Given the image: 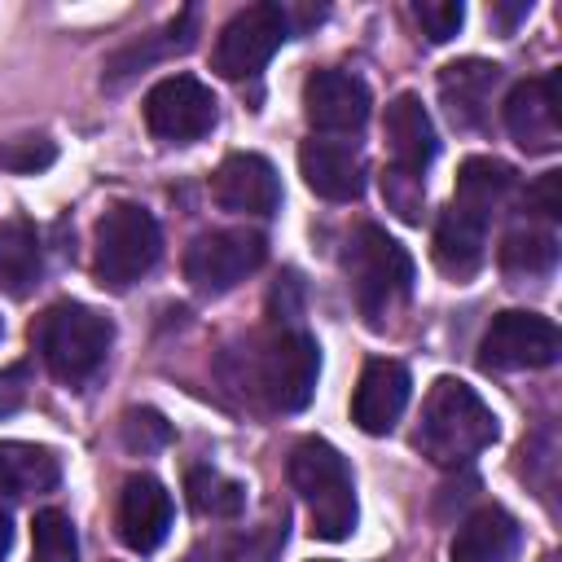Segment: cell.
Masks as SVG:
<instances>
[{
    "label": "cell",
    "mask_w": 562,
    "mask_h": 562,
    "mask_svg": "<svg viewBox=\"0 0 562 562\" xmlns=\"http://www.w3.org/2000/svg\"><path fill=\"white\" fill-rule=\"evenodd\" d=\"M496 439V413L483 404V395L461 378H439L426 391L422 422H417V448L435 465H465Z\"/></svg>",
    "instance_id": "cell-1"
},
{
    "label": "cell",
    "mask_w": 562,
    "mask_h": 562,
    "mask_svg": "<svg viewBox=\"0 0 562 562\" xmlns=\"http://www.w3.org/2000/svg\"><path fill=\"white\" fill-rule=\"evenodd\" d=\"M31 342L57 382L79 386L105 364L110 342H114V325L101 312H92L88 303L61 299L31 325Z\"/></svg>",
    "instance_id": "cell-2"
},
{
    "label": "cell",
    "mask_w": 562,
    "mask_h": 562,
    "mask_svg": "<svg viewBox=\"0 0 562 562\" xmlns=\"http://www.w3.org/2000/svg\"><path fill=\"white\" fill-rule=\"evenodd\" d=\"M290 483L307 505L312 536H321V540L351 536V527H356V483H351L347 457L334 443H325L316 435L299 439L294 452H290Z\"/></svg>",
    "instance_id": "cell-3"
},
{
    "label": "cell",
    "mask_w": 562,
    "mask_h": 562,
    "mask_svg": "<svg viewBox=\"0 0 562 562\" xmlns=\"http://www.w3.org/2000/svg\"><path fill=\"white\" fill-rule=\"evenodd\" d=\"M347 285L369 325H382L413 294V259L408 250L378 224H360L342 250Z\"/></svg>",
    "instance_id": "cell-4"
},
{
    "label": "cell",
    "mask_w": 562,
    "mask_h": 562,
    "mask_svg": "<svg viewBox=\"0 0 562 562\" xmlns=\"http://www.w3.org/2000/svg\"><path fill=\"white\" fill-rule=\"evenodd\" d=\"M162 255L158 220L136 202H114L97 220V246H92V272L110 290H127L140 281Z\"/></svg>",
    "instance_id": "cell-5"
},
{
    "label": "cell",
    "mask_w": 562,
    "mask_h": 562,
    "mask_svg": "<svg viewBox=\"0 0 562 562\" xmlns=\"http://www.w3.org/2000/svg\"><path fill=\"white\" fill-rule=\"evenodd\" d=\"M321 378V347L307 329H277L255 351V391L277 413H299L312 404Z\"/></svg>",
    "instance_id": "cell-6"
},
{
    "label": "cell",
    "mask_w": 562,
    "mask_h": 562,
    "mask_svg": "<svg viewBox=\"0 0 562 562\" xmlns=\"http://www.w3.org/2000/svg\"><path fill=\"white\" fill-rule=\"evenodd\" d=\"M268 259V241L263 233L255 228H211V233H198L184 250V281L215 299V294H228L233 285H241L259 263Z\"/></svg>",
    "instance_id": "cell-7"
},
{
    "label": "cell",
    "mask_w": 562,
    "mask_h": 562,
    "mask_svg": "<svg viewBox=\"0 0 562 562\" xmlns=\"http://www.w3.org/2000/svg\"><path fill=\"white\" fill-rule=\"evenodd\" d=\"M285 35H290V13L281 4H246L220 26L211 48V70L224 79H250L272 61Z\"/></svg>",
    "instance_id": "cell-8"
},
{
    "label": "cell",
    "mask_w": 562,
    "mask_h": 562,
    "mask_svg": "<svg viewBox=\"0 0 562 562\" xmlns=\"http://www.w3.org/2000/svg\"><path fill=\"white\" fill-rule=\"evenodd\" d=\"M220 119L215 92L193 75H167L145 92V127L167 145L202 140Z\"/></svg>",
    "instance_id": "cell-9"
},
{
    "label": "cell",
    "mask_w": 562,
    "mask_h": 562,
    "mask_svg": "<svg viewBox=\"0 0 562 562\" xmlns=\"http://www.w3.org/2000/svg\"><path fill=\"white\" fill-rule=\"evenodd\" d=\"M562 351L558 325L540 312H501L492 316L483 342H479V360L487 369H544L553 364Z\"/></svg>",
    "instance_id": "cell-10"
},
{
    "label": "cell",
    "mask_w": 562,
    "mask_h": 562,
    "mask_svg": "<svg viewBox=\"0 0 562 562\" xmlns=\"http://www.w3.org/2000/svg\"><path fill=\"white\" fill-rule=\"evenodd\" d=\"M369 88L351 70H312L303 83V114L325 136H356L369 119Z\"/></svg>",
    "instance_id": "cell-11"
},
{
    "label": "cell",
    "mask_w": 562,
    "mask_h": 562,
    "mask_svg": "<svg viewBox=\"0 0 562 562\" xmlns=\"http://www.w3.org/2000/svg\"><path fill=\"white\" fill-rule=\"evenodd\" d=\"M408 395H413L408 369L391 356H373L360 369V382H356V395H351V422L364 435H391L395 422L408 408Z\"/></svg>",
    "instance_id": "cell-12"
},
{
    "label": "cell",
    "mask_w": 562,
    "mask_h": 562,
    "mask_svg": "<svg viewBox=\"0 0 562 562\" xmlns=\"http://www.w3.org/2000/svg\"><path fill=\"white\" fill-rule=\"evenodd\" d=\"M211 198L233 215H272L281 206L277 167L263 154H228L211 176Z\"/></svg>",
    "instance_id": "cell-13"
},
{
    "label": "cell",
    "mask_w": 562,
    "mask_h": 562,
    "mask_svg": "<svg viewBox=\"0 0 562 562\" xmlns=\"http://www.w3.org/2000/svg\"><path fill=\"white\" fill-rule=\"evenodd\" d=\"M505 127L527 154H553L562 132H558V75H536L509 88L505 97Z\"/></svg>",
    "instance_id": "cell-14"
},
{
    "label": "cell",
    "mask_w": 562,
    "mask_h": 562,
    "mask_svg": "<svg viewBox=\"0 0 562 562\" xmlns=\"http://www.w3.org/2000/svg\"><path fill=\"white\" fill-rule=\"evenodd\" d=\"M119 536L136 553H154L171 531V492L154 474H127L114 509Z\"/></svg>",
    "instance_id": "cell-15"
},
{
    "label": "cell",
    "mask_w": 562,
    "mask_h": 562,
    "mask_svg": "<svg viewBox=\"0 0 562 562\" xmlns=\"http://www.w3.org/2000/svg\"><path fill=\"white\" fill-rule=\"evenodd\" d=\"M382 136H386V149H391V167L408 171V176H426V167L439 154L435 123H430V114H426L417 92H400V97L386 101Z\"/></svg>",
    "instance_id": "cell-16"
},
{
    "label": "cell",
    "mask_w": 562,
    "mask_h": 562,
    "mask_svg": "<svg viewBox=\"0 0 562 562\" xmlns=\"http://www.w3.org/2000/svg\"><path fill=\"white\" fill-rule=\"evenodd\" d=\"M303 184L325 202H356L364 193V162L347 140L312 136L299 145Z\"/></svg>",
    "instance_id": "cell-17"
},
{
    "label": "cell",
    "mask_w": 562,
    "mask_h": 562,
    "mask_svg": "<svg viewBox=\"0 0 562 562\" xmlns=\"http://www.w3.org/2000/svg\"><path fill=\"white\" fill-rule=\"evenodd\" d=\"M522 549V527L501 505H479L470 518H461L448 558L452 562H514Z\"/></svg>",
    "instance_id": "cell-18"
},
{
    "label": "cell",
    "mask_w": 562,
    "mask_h": 562,
    "mask_svg": "<svg viewBox=\"0 0 562 562\" xmlns=\"http://www.w3.org/2000/svg\"><path fill=\"white\" fill-rule=\"evenodd\" d=\"M496 83H501V66L496 61H483V57L448 61L439 70V97H443L452 123L457 127H479L487 119V105H492Z\"/></svg>",
    "instance_id": "cell-19"
},
{
    "label": "cell",
    "mask_w": 562,
    "mask_h": 562,
    "mask_svg": "<svg viewBox=\"0 0 562 562\" xmlns=\"http://www.w3.org/2000/svg\"><path fill=\"white\" fill-rule=\"evenodd\" d=\"M518 189V171L501 158H487V154H474L457 167V189H452V206L492 224V215L505 211V202L514 198Z\"/></svg>",
    "instance_id": "cell-20"
},
{
    "label": "cell",
    "mask_w": 562,
    "mask_h": 562,
    "mask_svg": "<svg viewBox=\"0 0 562 562\" xmlns=\"http://www.w3.org/2000/svg\"><path fill=\"white\" fill-rule=\"evenodd\" d=\"M430 255H435V268H439L443 277L470 281V277L483 268V259H487V224L474 220V215H465V211H457V206L448 202L443 215H439V224H435V246H430Z\"/></svg>",
    "instance_id": "cell-21"
},
{
    "label": "cell",
    "mask_w": 562,
    "mask_h": 562,
    "mask_svg": "<svg viewBox=\"0 0 562 562\" xmlns=\"http://www.w3.org/2000/svg\"><path fill=\"white\" fill-rule=\"evenodd\" d=\"M44 277V246L31 220H0V290L9 299H26Z\"/></svg>",
    "instance_id": "cell-22"
},
{
    "label": "cell",
    "mask_w": 562,
    "mask_h": 562,
    "mask_svg": "<svg viewBox=\"0 0 562 562\" xmlns=\"http://www.w3.org/2000/svg\"><path fill=\"white\" fill-rule=\"evenodd\" d=\"M61 479V461L40 443H0V501H26L53 492Z\"/></svg>",
    "instance_id": "cell-23"
},
{
    "label": "cell",
    "mask_w": 562,
    "mask_h": 562,
    "mask_svg": "<svg viewBox=\"0 0 562 562\" xmlns=\"http://www.w3.org/2000/svg\"><path fill=\"white\" fill-rule=\"evenodd\" d=\"M558 263V233L540 228V224H518L505 233L501 241V272L514 281H531L544 277Z\"/></svg>",
    "instance_id": "cell-24"
},
{
    "label": "cell",
    "mask_w": 562,
    "mask_h": 562,
    "mask_svg": "<svg viewBox=\"0 0 562 562\" xmlns=\"http://www.w3.org/2000/svg\"><path fill=\"white\" fill-rule=\"evenodd\" d=\"M193 22H198V9H184V13L162 31L167 40L145 35L140 44H132V48L114 53V57H110V66H105V75H101V83H110V88H114V83H123L127 75H136V70H145L149 61H158L162 53H171V48H180V53H184V48L193 44Z\"/></svg>",
    "instance_id": "cell-25"
},
{
    "label": "cell",
    "mask_w": 562,
    "mask_h": 562,
    "mask_svg": "<svg viewBox=\"0 0 562 562\" xmlns=\"http://www.w3.org/2000/svg\"><path fill=\"white\" fill-rule=\"evenodd\" d=\"M184 492H189L193 514H202V518H237V514L246 509V487H241L237 479L211 470V465L189 470Z\"/></svg>",
    "instance_id": "cell-26"
},
{
    "label": "cell",
    "mask_w": 562,
    "mask_h": 562,
    "mask_svg": "<svg viewBox=\"0 0 562 562\" xmlns=\"http://www.w3.org/2000/svg\"><path fill=\"white\" fill-rule=\"evenodd\" d=\"M31 562H79V536L66 509H40L31 527Z\"/></svg>",
    "instance_id": "cell-27"
},
{
    "label": "cell",
    "mask_w": 562,
    "mask_h": 562,
    "mask_svg": "<svg viewBox=\"0 0 562 562\" xmlns=\"http://www.w3.org/2000/svg\"><path fill=\"white\" fill-rule=\"evenodd\" d=\"M53 158H57V145L48 136H40V132L0 140V167L13 171V176H35V171L53 167Z\"/></svg>",
    "instance_id": "cell-28"
},
{
    "label": "cell",
    "mask_w": 562,
    "mask_h": 562,
    "mask_svg": "<svg viewBox=\"0 0 562 562\" xmlns=\"http://www.w3.org/2000/svg\"><path fill=\"white\" fill-rule=\"evenodd\" d=\"M382 198H386V206L404 224H422V202H426V180L422 176H408V171L386 167L382 171Z\"/></svg>",
    "instance_id": "cell-29"
},
{
    "label": "cell",
    "mask_w": 562,
    "mask_h": 562,
    "mask_svg": "<svg viewBox=\"0 0 562 562\" xmlns=\"http://www.w3.org/2000/svg\"><path fill=\"white\" fill-rule=\"evenodd\" d=\"M413 18H417V26L430 44H448L465 22V4L461 0H417Z\"/></svg>",
    "instance_id": "cell-30"
},
{
    "label": "cell",
    "mask_w": 562,
    "mask_h": 562,
    "mask_svg": "<svg viewBox=\"0 0 562 562\" xmlns=\"http://www.w3.org/2000/svg\"><path fill=\"white\" fill-rule=\"evenodd\" d=\"M167 439H171V426H167L154 408H132V413L123 417V443H127V448L154 452V448H162Z\"/></svg>",
    "instance_id": "cell-31"
},
{
    "label": "cell",
    "mask_w": 562,
    "mask_h": 562,
    "mask_svg": "<svg viewBox=\"0 0 562 562\" xmlns=\"http://www.w3.org/2000/svg\"><path fill=\"white\" fill-rule=\"evenodd\" d=\"M527 206H531L544 224H553V220L562 215V171H544V176L527 189Z\"/></svg>",
    "instance_id": "cell-32"
},
{
    "label": "cell",
    "mask_w": 562,
    "mask_h": 562,
    "mask_svg": "<svg viewBox=\"0 0 562 562\" xmlns=\"http://www.w3.org/2000/svg\"><path fill=\"white\" fill-rule=\"evenodd\" d=\"M26 386H31V369H26V364H9V369L0 373V417H9L13 408H22Z\"/></svg>",
    "instance_id": "cell-33"
},
{
    "label": "cell",
    "mask_w": 562,
    "mask_h": 562,
    "mask_svg": "<svg viewBox=\"0 0 562 562\" xmlns=\"http://www.w3.org/2000/svg\"><path fill=\"white\" fill-rule=\"evenodd\" d=\"M522 13H531V0H518V4H496V9H492V18H501L505 26H514Z\"/></svg>",
    "instance_id": "cell-34"
},
{
    "label": "cell",
    "mask_w": 562,
    "mask_h": 562,
    "mask_svg": "<svg viewBox=\"0 0 562 562\" xmlns=\"http://www.w3.org/2000/svg\"><path fill=\"white\" fill-rule=\"evenodd\" d=\"M9 544H13V522H9V514L0 509V558L9 553Z\"/></svg>",
    "instance_id": "cell-35"
}]
</instances>
